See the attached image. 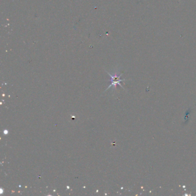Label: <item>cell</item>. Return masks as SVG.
<instances>
[{
	"instance_id": "6da1fadb",
	"label": "cell",
	"mask_w": 196,
	"mask_h": 196,
	"mask_svg": "<svg viewBox=\"0 0 196 196\" xmlns=\"http://www.w3.org/2000/svg\"><path fill=\"white\" fill-rule=\"evenodd\" d=\"M108 74H109V76H110V77L111 78V84H110L109 86L108 87L107 89H108L110 87H112V86H113L115 87V88H116V85H120L121 87H122L121 85L120 84V82L122 81L124 79H120V76H121V74L120 75V76H117L116 74H115V76H112L111 74H109V73H108Z\"/></svg>"
}]
</instances>
